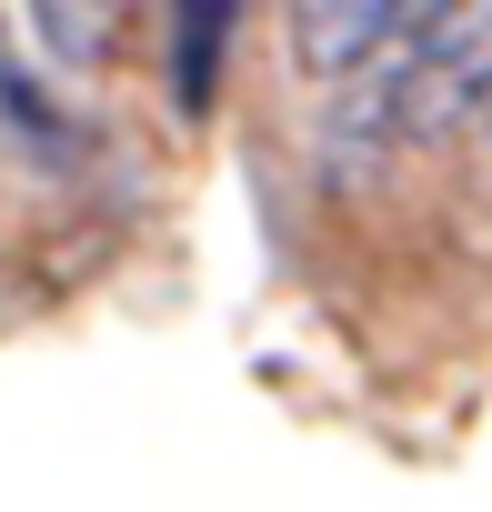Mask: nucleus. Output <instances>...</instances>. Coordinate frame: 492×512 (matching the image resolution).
<instances>
[{"label": "nucleus", "mask_w": 492, "mask_h": 512, "mask_svg": "<svg viewBox=\"0 0 492 512\" xmlns=\"http://www.w3.org/2000/svg\"><path fill=\"white\" fill-rule=\"evenodd\" d=\"M382 121L392 131H452L492 101V0H412L382 41Z\"/></svg>", "instance_id": "nucleus-1"}, {"label": "nucleus", "mask_w": 492, "mask_h": 512, "mask_svg": "<svg viewBox=\"0 0 492 512\" xmlns=\"http://www.w3.org/2000/svg\"><path fill=\"white\" fill-rule=\"evenodd\" d=\"M412 0H282V31H292V71L302 81H362L382 61V41L402 31Z\"/></svg>", "instance_id": "nucleus-2"}, {"label": "nucleus", "mask_w": 492, "mask_h": 512, "mask_svg": "<svg viewBox=\"0 0 492 512\" xmlns=\"http://www.w3.org/2000/svg\"><path fill=\"white\" fill-rule=\"evenodd\" d=\"M21 11H31V31L61 71H101L131 31V0H21Z\"/></svg>", "instance_id": "nucleus-3"}, {"label": "nucleus", "mask_w": 492, "mask_h": 512, "mask_svg": "<svg viewBox=\"0 0 492 512\" xmlns=\"http://www.w3.org/2000/svg\"><path fill=\"white\" fill-rule=\"evenodd\" d=\"M221 11L231 0H181V101H211V61H221Z\"/></svg>", "instance_id": "nucleus-4"}, {"label": "nucleus", "mask_w": 492, "mask_h": 512, "mask_svg": "<svg viewBox=\"0 0 492 512\" xmlns=\"http://www.w3.org/2000/svg\"><path fill=\"white\" fill-rule=\"evenodd\" d=\"M482 141H492V101H482Z\"/></svg>", "instance_id": "nucleus-5"}]
</instances>
